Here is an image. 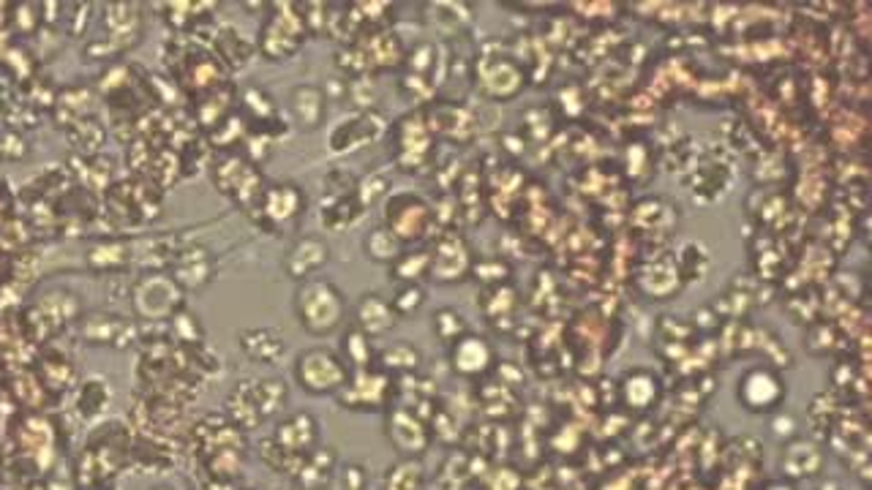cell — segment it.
Returning <instances> with one entry per match:
<instances>
[{"label": "cell", "mask_w": 872, "mask_h": 490, "mask_svg": "<svg viewBox=\"0 0 872 490\" xmlns=\"http://www.w3.org/2000/svg\"><path fill=\"white\" fill-rule=\"evenodd\" d=\"M387 439L404 458H421L432 445V430L406 406H396L387 415Z\"/></svg>", "instance_id": "obj_14"}, {"label": "cell", "mask_w": 872, "mask_h": 490, "mask_svg": "<svg viewBox=\"0 0 872 490\" xmlns=\"http://www.w3.org/2000/svg\"><path fill=\"white\" fill-rule=\"evenodd\" d=\"M240 352L259 365H276L284 359L287 341L276 327H251L238 335Z\"/></svg>", "instance_id": "obj_21"}, {"label": "cell", "mask_w": 872, "mask_h": 490, "mask_svg": "<svg viewBox=\"0 0 872 490\" xmlns=\"http://www.w3.org/2000/svg\"><path fill=\"white\" fill-rule=\"evenodd\" d=\"M350 365L344 363L339 352L330 346H311L298 354L292 365V376L298 382L300 389L309 395H335L350 379Z\"/></svg>", "instance_id": "obj_4"}, {"label": "cell", "mask_w": 872, "mask_h": 490, "mask_svg": "<svg viewBox=\"0 0 872 490\" xmlns=\"http://www.w3.org/2000/svg\"><path fill=\"white\" fill-rule=\"evenodd\" d=\"M404 243L396 238V234L391 232L387 227H376L371 229L368 234L363 238V251L365 257L371 259V262H380V264H387L391 268L393 262L404 253Z\"/></svg>", "instance_id": "obj_29"}, {"label": "cell", "mask_w": 872, "mask_h": 490, "mask_svg": "<svg viewBox=\"0 0 872 490\" xmlns=\"http://www.w3.org/2000/svg\"><path fill=\"white\" fill-rule=\"evenodd\" d=\"M821 490H840V486H837V482H827V486H821Z\"/></svg>", "instance_id": "obj_37"}, {"label": "cell", "mask_w": 872, "mask_h": 490, "mask_svg": "<svg viewBox=\"0 0 872 490\" xmlns=\"http://www.w3.org/2000/svg\"><path fill=\"white\" fill-rule=\"evenodd\" d=\"M169 275L178 281V286L186 294L199 292V289H205L210 281H214L216 262L208 253V248H199V246L183 248V251L175 253V268Z\"/></svg>", "instance_id": "obj_17"}, {"label": "cell", "mask_w": 872, "mask_h": 490, "mask_svg": "<svg viewBox=\"0 0 872 490\" xmlns=\"http://www.w3.org/2000/svg\"><path fill=\"white\" fill-rule=\"evenodd\" d=\"M305 33L309 28H305L303 11H273L259 31V52L268 61H287L298 55Z\"/></svg>", "instance_id": "obj_8"}, {"label": "cell", "mask_w": 872, "mask_h": 490, "mask_svg": "<svg viewBox=\"0 0 872 490\" xmlns=\"http://www.w3.org/2000/svg\"><path fill=\"white\" fill-rule=\"evenodd\" d=\"M320 447V423L309 411H294L276 425L273 436L262 441L259 456L279 475L294 477L305 456Z\"/></svg>", "instance_id": "obj_1"}, {"label": "cell", "mask_w": 872, "mask_h": 490, "mask_svg": "<svg viewBox=\"0 0 872 490\" xmlns=\"http://www.w3.org/2000/svg\"><path fill=\"white\" fill-rule=\"evenodd\" d=\"M330 264V246L320 234H303L290 246L284 257V273L292 281L303 283L309 279H316V273H322Z\"/></svg>", "instance_id": "obj_16"}, {"label": "cell", "mask_w": 872, "mask_h": 490, "mask_svg": "<svg viewBox=\"0 0 872 490\" xmlns=\"http://www.w3.org/2000/svg\"><path fill=\"white\" fill-rule=\"evenodd\" d=\"M335 471H339V456L333 447H316L311 456H305L300 469L294 471L292 482L303 490H328L333 488Z\"/></svg>", "instance_id": "obj_22"}, {"label": "cell", "mask_w": 872, "mask_h": 490, "mask_svg": "<svg viewBox=\"0 0 872 490\" xmlns=\"http://www.w3.org/2000/svg\"><path fill=\"white\" fill-rule=\"evenodd\" d=\"M281 490H303V488H300V486H294V482H292V486H287V488H281Z\"/></svg>", "instance_id": "obj_38"}, {"label": "cell", "mask_w": 872, "mask_h": 490, "mask_svg": "<svg viewBox=\"0 0 872 490\" xmlns=\"http://www.w3.org/2000/svg\"><path fill=\"white\" fill-rule=\"evenodd\" d=\"M823 452L810 441H788L780 452V471L788 480H810L821 471Z\"/></svg>", "instance_id": "obj_24"}, {"label": "cell", "mask_w": 872, "mask_h": 490, "mask_svg": "<svg viewBox=\"0 0 872 490\" xmlns=\"http://www.w3.org/2000/svg\"><path fill=\"white\" fill-rule=\"evenodd\" d=\"M428 270H432V257H428V248H409L391 264V279L396 283H423V279H428Z\"/></svg>", "instance_id": "obj_28"}, {"label": "cell", "mask_w": 872, "mask_h": 490, "mask_svg": "<svg viewBox=\"0 0 872 490\" xmlns=\"http://www.w3.org/2000/svg\"><path fill=\"white\" fill-rule=\"evenodd\" d=\"M363 212L365 208L357 199V191L346 194V197H325V202H322V223L335 229V232H344L352 223L361 221Z\"/></svg>", "instance_id": "obj_26"}, {"label": "cell", "mask_w": 872, "mask_h": 490, "mask_svg": "<svg viewBox=\"0 0 872 490\" xmlns=\"http://www.w3.org/2000/svg\"><path fill=\"white\" fill-rule=\"evenodd\" d=\"M341 357L344 363L350 365V371H363V368H376V350H374V338L357 330L352 324L350 330L344 333V341H341Z\"/></svg>", "instance_id": "obj_27"}, {"label": "cell", "mask_w": 872, "mask_h": 490, "mask_svg": "<svg viewBox=\"0 0 872 490\" xmlns=\"http://www.w3.org/2000/svg\"><path fill=\"white\" fill-rule=\"evenodd\" d=\"M494 363H497V354H494V346L488 344L482 335L467 333L450 346L453 374L461 376V379L467 382H477L482 379V376H488Z\"/></svg>", "instance_id": "obj_15"}, {"label": "cell", "mask_w": 872, "mask_h": 490, "mask_svg": "<svg viewBox=\"0 0 872 490\" xmlns=\"http://www.w3.org/2000/svg\"><path fill=\"white\" fill-rule=\"evenodd\" d=\"M153 490H175L173 486H158V488H153Z\"/></svg>", "instance_id": "obj_39"}, {"label": "cell", "mask_w": 872, "mask_h": 490, "mask_svg": "<svg viewBox=\"0 0 872 490\" xmlns=\"http://www.w3.org/2000/svg\"><path fill=\"white\" fill-rule=\"evenodd\" d=\"M393 393H396L393 376H387L380 368H363L352 371L346 385L335 393V398L344 409L382 411L393 404Z\"/></svg>", "instance_id": "obj_7"}, {"label": "cell", "mask_w": 872, "mask_h": 490, "mask_svg": "<svg viewBox=\"0 0 872 490\" xmlns=\"http://www.w3.org/2000/svg\"><path fill=\"white\" fill-rule=\"evenodd\" d=\"M428 257H432V270H428V279L439 281V283H458L473 275V264L475 257L469 251V243L456 232H445L439 234V240L428 248Z\"/></svg>", "instance_id": "obj_10"}, {"label": "cell", "mask_w": 872, "mask_h": 490, "mask_svg": "<svg viewBox=\"0 0 872 490\" xmlns=\"http://www.w3.org/2000/svg\"><path fill=\"white\" fill-rule=\"evenodd\" d=\"M782 398H786V385H782L780 374L766 368V365L750 368L739 379V404L756 415H769V411L780 409Z\"/></svg>", "instance_id": "obj_11"}, {"label": "cell", "mask_w": 872, "mask_h": 490, "mask_svg": "<svg viewBox=\"0 0 872 490\" xmlns=\"http://www.w3.org/2000/svg\"><path fill=\"white\" fill-rule=\"evenodd\" d=\"M385 134V121L376 112H357V115L346 117L344 123L333 128L330 134V153L335 156H346V153H357L363 147L374 145L376 139Z\"/></svg>", "instance_id": "obj_13"}, {"label": "cell", "mask_w": 872, "mask_h": 490, "mask_svg": "<svg viewBox=\"0 0 872 490\" xmlns=\"http://www.w3.org/2000/svg\"><path fill=\"white\" fill-rule=\"evenodd\" d=\"M382 227L391 229L404 246L421 243V240L428 238L434 227V210L417 194H393L385 202V223Z\"/></svg>", "instance_id": "obj_6"}, {"label": "cell", "mask_w": 872, "mask_h": 490, "mask_svg": "<svg viewBox=\"0 0 872 490\" xmlns=\"http://www.w3.org/2000/svg\"><path fill=\"white\" fill-rule=\"evenodd\" d=\"M255 210L264 218L268 227L279 229L303 216L305 194L298 183H273V186L262 188V197H259Z\"/></svg>", "instance_id": "obj_12"}, {"label": "cell", "mask_w": 872, "mask_h": 490, "mask_svg": "<svg viewBox=\"0 0 872 490\" xmlns=\"http://www.w3.org/2000/svg\"><path fill=\"white\" fill-rule=\"evenodd\" d=\"M477 82H480L482 93L491 96L494 102H510L523 87V74L512 61H494L477 71Z\"/></svg>", "instance_id": "obj_23"}, {"label": "cell", "mask_w": 872, "mask_h": 490, "mask_svg": "<svg viewBox=\"0 0 872 490\" xmlns=\"http://www.w3.org/2000/svg\"><path fill=\"white\" fill-rule=\"evenodd\" d=\"M428 150H432V134H428V126L423 123V117H404V123L396 126V161L404 169H409V173H415Z\"/></svg>", "instance_id": "obj_18"}, {"label": "cell", "mask_w": 872, "mask_h": 490, "mask_svg": "<svg viewBox=\"0 0 872 490\" xmlns=\"http://www.w3.org/2000/svg\"><path fill=\"white\" fill-rule=\"evenodd\" d=\"M333 490H368V469H365L363 463L339 466Z\"/></svg>", "instance_id": "obj_35"}, {"label": "cell", "mask_w": 872, "mask_h": 490, "mask_svg": "<svg viewBox=\"0 0 872 490\" xmlns=\"http://www.w3.org/2000/svg\"><path fill=\"white\" fill-rule=\"evenodd\" d=\"M426 488V471L417 463V458H401L391 466L382 480V490H423Z\"/></svg>", "instance_id": "obj_30"}, {"label": "cell", "mask_w": 872, "mask_h": 490, "mask_svg": "<svg viewBox=\"0 0 872 490\" xmlns=\"http://www.w3.org/2000/svg\"><path fill=\"white\" fill-rule=\"evenodd\" d=\"M292 309L305 333L316 335V338H325V335H333L335 330H341V324H344L346 298L333 281L309 279L298 283Z\"/></svg>", "instance_id": "obj_2"}, {"label": "cell", "mask_w": 872, "mask_h": 490, "mask_svg": "<svg viewBox=\"0 0 872 490\" xmlns=\"http://www.w3.org/2000/svg\"><path fill=\"white\" fill-rule=\"evenodd\" d=\"M657 398V385H654V376L644 374V371H635L624 379L622 385V400L630 406V409H646V406L654 404Z\"/></svg>", "instance_id": "obj_31"}, {"label": "cell", "mask_w": 872, "mask_h": 490, "mask_svg": "<svg viewBox=\"0 0 872 490\" xmlns=\"http://www.w3.org/2000/svg\"><path fill=\"white\" fill-rule=\"evenodd\" d=\"M434 333H436V338L445 341L447 346H453L458 338H461V335L469 333V324H467V319H464L461 311L447 305V309H439L434 314Z\"/></svg>", "instance_id": "obj_33"}, {"label": "cell", "mask_w": 872, "mask_h": 490, "mask_svg": "<svg viewBox=\"0 0 872 490\" xmlns=\"http://www.w3.org/2000/svg\"><path fill=\"white\" fill-rule=\"evenodd\" d=\"M398 324L396 311H393L391 300L382 298L380 292H365L355 303V327L363 330L368 338H382V335L393 333V327Z\"/></svg>", "instance_id": "obj_20"}, {"label": "cell", "mask_w": 872, "mask_h": 490, "mask_svg": "<svg viewBox=\"0 0 872 490\" xmlns=\"http://www.w3.org/2000/svg\"><path fill=\"white\" fill-rule=\"evenodd\" d=\"M287 106L300 132H316L328 117V93L320 85H298L292 87Z\"/></svg>", "instance_id": "obj_19"}, {"label": "cell", "mask_w": 872, "mask_h": 490, "mask_svg": "<svg viewBox=\"0 0 872 490\" xmlns=\"http://www.w3.org/2000/svg\"><path fill=\"white\" fill-rule=\"evenodd\" d=\"M290 389L281 379H246L227 395V417L238 430H255L284 411Z\"/></svg>", "instance_id": "obj_3"}, {"label": "cell", "mask_w": 872, "mask_h": 490, "mask_svg": "<svg viewBox=\"0 0 872 490\" xmlns=\"http://www.w3.org/2000/svg\"><path fill=\"white\" fill-rule=\"evenodd\" d=\"M218 44V58H221L227 66L240 69L251 61V46L246 44L243 35H240L235 28H227V31H218L216 35Z\"/></svg>", "instance_id": "obj_32"}, {"label": "cell", "mask_w": 872, "mask_h": 490, "mask_svg": "<svg viewBox=\"0 0 872 490\" xmlns=\"http://www.w3.org/2000/svg\"><path fill=\"white\" fill-rule=\"evenodd\" d=\"M766 490H793V486H788V482H775V486H769Z\"/></svg>", "instance_id": "obj_36"}, {"label": "cell", "mask_w": 872, "mask_h": 490, "mask_svg": "<svg viewBox=\"0 0 872 490\" xmlns=\"http://www.w3.org/2000/svg\"><path fill=\"white\" fill-rule=\"evenodd\" d=\"M186 309V292L169 273H147L134 286V311L150 322H169Z\"/></svg>", "instance_id": "obj_5"}, {"label": "cell", "mask_w": 872, "mask_h": 490, "mask_svg": "<svg viewBox=\"0 0 872 490\" xmlns=\"http://www.w3.org/2000/svg\"><path fill=\"white\" fill-rule=\"evenodd\" d=\"M423 365V352L409 341H393L385 350L376 352V368L385 371L387 376H406L415 374Z\"/></svg>", "instance_id": "obj_25"}, {"label": "cell", "mask_w": 872, "mask_h": 490, "mask_svg": "<svg viewBox=\"0 0 872 490\" xmlns=\"http://www.w3.org/2000/svg\"><path fill=\"white\" fill-rule=\"evenodd\" d=\"M426 286L423 283H398L396 294L391 298L393 311H396L398 319H409L415 316L417 311L426 305Z\"/></svg>", "instance_id": "obj_34"}, {"label": "cell", "mask_w": 872, "mask_h": 490, "mask_svg": "<svg viewBox=\"0 0 872 490\" xmlns=\"http://www.w3.org/2000/svg\"><path fill=\"white\" fill-rule=\"evenodd\" d=\"M214 180L218 191L227 194L229 199H235V202H240L249 210L257 208L264 188L259 169L240 156H224L221 164H214Z\"/></svg>", "instance_id": "obj_9"}]
</instances>
